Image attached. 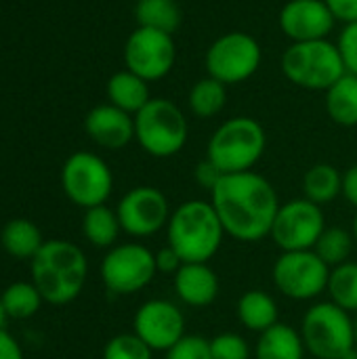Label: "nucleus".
Instances as JSON below:
<instances>
[{"instance_id": "1", "label": "nucleus", "mask_w": 357, "mask_h": 359, "mask_svg": "<svg viewBox=\"0 0 357 359\" xmlns=\"http://www.w3.org/2000/svg\"><path fill=\"white\" fill-rule=\"evenodd\" d=\"M210 204L225 233L240 242H261L267 238L280 210L276 187L255 170L223 175L210 191Z\"/></svg>"}, {"instance_id": "2", "label": "nucleus", "mask_w": 357, "mask_h": 359, "mask_svg": "<svg viewBox=\"0 0 357 359\" xmlns=\"http://www.w3.org/2000/svg\"><path fill=\"white\" fill-rule=\"evenodd\" d=\"M88 263L80 246L67 240H46L32 259V282L44 303L67 305L86 284Z\"/></svg>"}, {"instance_id": "3", "label": "nucleus", "mask_w": 357, "mask_h": 359, "mask_svg": "<svg viewBox=\"0 0 357 359\" xmlns=\"http://www.w3.org/2000/svg\"><path fill=\"white\" fill-rule=\"evenodd\" d=\"M225 229L210 200H187L179 204L166 225L168 246L183 263H208L223 244Z\"/></svg>"}, {"instance_id": "4", "label": "nucleus", "mask_w": 357, "mask_h": 359, "mask_svg": "<svg viewBox=\"0 0 357 359\" xmlns=\"http://www.w3.org/2000/svg\"><path fill=\"white\" fill-rule=\"evenodd\" d=\"M267 135L261 122L250 116H236L225 120L210 137L206 158L223 172L236 175L252 170L263 158Z\"/></svg>"}, {"instance_id": "5", "label": "nucleus", "mask_w": 357, "mask_h": 359, "mask_svg": "<svg viewBox=\"0 0 357 359\" xmlns=\"http://www.w3.org/2000/svg\"><path fill=\"white\" fill-rule=\"evenodd\" d=\"M280 67L288 82L307 90H328L347 74L339 46L328 38L292 42L284 50Z\"/></svg>"}, {"instance_id": "6", "label": "nucleus", "mask_w": 357, "mask_h": 359, "mask_svg": "<svg viewBox=\"0 0 357 359\" xmlns=\"http://www.w3.org/2000/svg\"><path fill=\"white\" fill-rule=\"evenodd\" d=\"M189 137V124L183 109L164 97L151 101L135 116V139L141 149L154 158L177 156Z\"/></svg>"}, {"instance_id": "7", "label": "nucleus", "mask_w": 357, "mask_h": 359, "mask_svg": "<svg viewBox=\"0 0 357 359\" xmlns=\"http://www.w3.org/2000/svg\"><path fill=\"white\" fill-rule=\"evenodd\" d=\"M307 353L318 359H343L356 347V326L349 311L332 301L311 305L301 322Z\"/></svg>"}, {"instance_id": "8", "label": "nucleus", "mask_w": 357, "mask_h": 359, "mask_svg": "<svg viewBox=\"0 0 357 359\" xmlns=\"http://www.w3.org/2000/svg\"><path fill=\"white\" fill-rule=\"evenodd\" d=\"M156 276V252L137 242L116 244L101 261V282L107 292L118 297L147 288Z\"/></svg>"}, {"instance_id": "9", "label": "nucleus", "mask_w": 357, "mask_h": 359, "mask_svg": "<svg viewBox=\"0 0 357 359\" xmlns=\"http://www.w3.org/2000/svg\"><path fill=\"white\" fill-rule=\"evenodd\" d=\"M261 59V44L255 36L246 32H227L208 46L204 65L210 78L229 86L255 76Z\"/></svg>"}, {"instance_id": "10", "label": "nucleus", "mask_w": 357, "mask_h": 359, "mask_svg": "<svg viewBox=\"0 0 357 359\" xmlns=\"http://www.w3.org/2000/svg\"><path fill=\"white\" fill-rule=\"evenodd\" d=\"M61 187L69 202L88 210L107 202L114 189V175L97 154L76 151L61 168Z\"/></svg>"}, {"instance_id": "11", "label": "nucleus", "mask_w": 357, "mask_h": 359, "mask_svg": "<svg viewBox=\"0 0 357 359\" xmlns=\"http://www.w3.org/2000/svg\"><path fill=\"white\" fill-rule=\"evenodd\" d=\"M276 288L292 301H314L326 292L330 267L314 250L282 252L271 269Z\"/></svg>"}, {"instance_id": "12", "label": "nucleus", "mask_w": 357, "mask_h": 359, "mask_svg": "<svg viewBox=\"0 0 357 359\" xmlns=\"http://www.w3.org/2000/svg\"><path fill=\"white\" fill-rule=\"evenodd\" d=\"M324 229L326 217L322 206L309 202L307 198H297L280 204L269 236L282 252L314 250Z\"/></svg>"}, {"instance_id": "13", "label": "nucleus", "mask_w": 357, "mask_h": 359, "mask_svg": "<svg viewBox=\"0 0 357 359\" xmlns=\"http://www.w3.org/2000/svg\"><path fill=\"white\" fill-rule=\"evenodd\" d=\"M122 231L133 238H149L166 229L170 219V204L164 191L151 185L133 187L116 206Z\"/></svg>"}, {"instance_id": "14", "label": "nucleus", "mask_w": 357, "mask_h": 359, "mask_svg": "<svg viewBox=\"0 0 357 359\" xmlns=\"http://www.w3.org/2000/svg\"><path fill=\"white\" fill-rule=\"evenodd\" d=\"M175 59L177 48L173 36L158 29L137 27L124 44L126 69L141 76L147 82L160 80L166 74H170Z\"/></svg>"}, {"instance_id": "15", "label": "nucleus", "mask_w": 357, "mask_h": 359, "mask_svg": "<svg viewBox=\"0 0 357 359\" xmlns=\"http://www.w3.org/2000/svg\"><path fill=\"white\" fill-rule=\"evenodd\" d=\"M133 332L154 353H166L185 337V316L175 303L166 299H151L137 309Z\"/></svg>"}, {"instance_id": "16", "label": "nucleus", "mask_w": 357, "mask_h": 359, "mask_svg": "<svg viewBox=\"0 0 357 359\" xmlns=\"http://www.w3.org/2000/svg\"><path fill=\"white\" fill-rule=\"evenodd\" d=\"M278 23L292 42H311L326 40L337 19L324 0H288L280 11Z\"/></svg>"}, {"instance_id": "17", "label": "nucleus", "mask_w": 357, "mask_h": 359, "mask_svg": "<svg viewBox=\"0 0 357 359\" xmlns=\"http://www.w3.org/2000/svg\"><path fill=\"white\" fill-rule=\"evenodd\" d=\"M84 130L99 147L122 149L135 139V116L112 103H103L86 114Z\"/></svg>"}, {"instance_id": "18", "label": "nucleus", "mask_w": 357, "mask_h": 359, "mask_svg": "<svg viewBox=\"0 0 357 359\" xmlns=\"http://www.w3.org/2000/svg\"><path fill=\"white\" fill-rule=\"evenodd\" d=\"M219 278L208 263H183L175 273V292L187 307L202 309L217 301Z\"/></svg>"}, {"instance_id": "19", "label": "nucleus", "mask_w": 357, "mask_h": 359, "mask_svg": "<svg viewBox=\"0 0 357 359\" xmlns=\"http://www.w3.org/2000/svg\"><path fill=\"white\" fill-rule=\"evenodd\" d=\"M305 353L301 330L282 322L261 332L255 345V359H305Z\"/></svg>"}, {"instance_id": "20", "label": "nucleus", "mask_w": 357, "mask_h": 359, "mask_svg": "<svg viewBox=\"0 0 357 359\" xmlns=\"http://www.w3.org/2000/svg\"><path fill=\"white\" fill-rule=\"evenodd\" d=\"M107 99L112 105L120 107L122 111L137 116L149 101V82L143 80L141 76L133 74L130 69H122L116 72L109 80H107Z\"/></svg>"}, {"instance_id": "21", "label": "nucleus", "mask_w": 357, "mask_h": 359, "mask_svg": "<svg viewBox=\"0 0 357 359\" xmlns=\"http://www.w3.org/2000/svg\"><path fill=\"white\" fill-rule=\"evenodd\" d=\"M236 313H238L240 324L246 330L257 332V334L269 330L271 326L280 322L278 303L265 290H246L238 301Z\"/></svg>"}, {"instance_id": "22", "label": "nucleus", "mask_w": 357, "mask_h": 359, "mask_svg": "<svg viewBox=\"0 0 357 359\" xmlns=\"http://www.w3.org/2000/svg\"><path fill=\"white\" fill-rule=\"evenodd\" d=\"M44 242L46 240L42 238L38 225L27 219H13L0 231V244L4 252L19 261H32Z\"/></svg>"}, {"instance_id": "23", "label": "nucleus", "mask_w": 357, "mask_h": 359, "mask_svg": "<svg viewBox=\"0 0 357 359\" xmlns=\"http://www.w3.org/2000/svg\"><path fill=\"white\" fill-rule=\"evenodd\" d=\"M137 27H149L164 34H175L183 21V11L177 0H137Z\"/></svg>"}, {"instance_id": "24", "label": "nucleus", "mask_w": 357, "mask_h": 359, "mask_svg": "<svg viewBox=\"0 0 357 359\" xmlns=\"http://www.w3.org/2000/svg\"><path fill=\"white\" fill-rule=\"evenodd\" d=\"M326 111L339 126H357V76L345 74L326 90Z\"/></svg>"}, {"instance_id": "25", "label": "nucleus", "mask_w": 357, "mask_h": 359, "mask_svg": "<svg viewBox=\"0 0 357 359\" xmlns=\"http://www.w3.org/2000/svg\"><path fill=\"white\" fill-rule=\"evenodd\" d=\"M343 191V172L332 164H316L303 177V198L324 206L335 202Z\"/></svg>"}, {"instance_id": "26", "label": "nucleus", "mask_w": 357, "mask_h": 359, "mask_svg": "<svg viewBox=\"0 0 357 359\" xmlns=\"http://www.w3.org/2000/svg\"><path fill=\"white\" fill-rule=\"evenodd\" d=\"M122 231L118 212L109 206L101 204L95 208H88L82 219V233L88 244L95 248H114L118 242V236Z\"/></svg>"}, {"instance_id": "27", "label": "nucleus", "mask_w": 357, "mask_h": 359, "mask_svg": "<svg viewBox=\"0 0 357 359\" xmlns=\"http://www.w3.org/2000/svg\"><path fill=\"white\" fill-rule=\"evenodd\" d=\"M189 109L198 118H215L227 103V86L210 76L198 80L187 97Z\"/></svg>"}, {"instance_id": "28", "label": "nucleus", "mask_w": 357, "mask_h": 359, "mask_svg": "<svg viewBox=\"0 0 357 359\" xmlns=\"http://www.w3.org/2000/svg\"><path fill=\"white\" fill-rule=\"evenodd\" d=\"M356 238L351 231L343 227H326L320 236V240L314 246V252L332 269L343 263H347L353 255Z\"/></svg>"}, {"instance_id": "29", "label": "nucleus", "mask_w": 357, "mask_h": 359, "mask_svg": "<svg viewBox=\"0 0 357 359\" xmlns=\"http://www.w3.org/2000/svg\"><path fill=\"white\" fill-rule=\"evenodd\" d=\"M4 311L13 320H27L36 316L42 307V294L34 286V282H15L4 288L0 297Z\"/></svg>"}, {"instance_id": "30", "label": "nucleus", "mask_w": 357, "mask_h": 359, "mask_svg": "<svg viewBox=\"0 0 357 359\" xmlns=\"http://www.w3.org/2000/svg\"><path fill=\"white\" fill-rule=\"evenodd\" d=\"M326 292L335 305L351 316L357 313V263L347 261L339 267H332Z\"/></svg>"}, {"instance_id": "31", "label": "nucleus", "mask_w": 357, "mask_h": 359, "mask_svg": "<svg viewBox=\"0 0 357 359\" xmlns=\"http://www.w3.org/2000/svg\"><path fill=\"white\" fill-rule=\"evenodd\" d=\"M103 359H154V351L135 334H118L107 341Z\"/></svg>"}, {"instance_id": "32", "label": "nucleus", "mask_w": 357, "mask_h": 359, "mask_svg": "<svg viewBox=\"0 0 357 359\" xmlns=\"http://www.w3.org/2000/svg\"><path fill=\"white\" fill-rule=\"evenodd\" d=\"M213 359H250V345L236 332H221L210 339Z\"/></svg>"}, {"instance_id": "33", "label": "nucleus", "mask_w": 357, "mask_h": 359, "mask_svg": "<svg viewBox=\"0 0 357 359\" xmlns=\"http://www.w3.org/2000/svg\"><path fill=\"white\" fill-rule=\"evenodd\" d=\"M164 359H213L210 341L200 334H185Z\"/></svg>"}, {"instance_id": "34", "label": "nucleus", "mask_w": 357, "mask_h": 359, "mask_svg": "<svg viewBox=\"0 0 357 359\" xmlns=\"http://www.w3.org/2000/svg\"><path fill=\"white\" fill-rule=\"evenodd\" d=\"M337 46H339V53H341L347 74L357 76V21L345 23Z\"/></svg>"}, {"instance_id": "35", "label": "nucleus", "mask_w": 357, "mask_h": 359, "mask_svg": "<svg viewBox=\"0 0 357 359\" xmlns=\"http://www.w3.org/2000/svg\"><path fill=\"white\" fill-rule=\"evenodd\" d=\"M194 177H196V183H198L202 189L213 191V189L217 187V183L221 181L223 172L206 158V160L198 162V166H196V170H194Z\"/></svg>"}, {"instance_id": "36", "label": "nucleus", "mask_w": 357, "mask_h": 359, "mask_svg": "<svg viewBox=\"0 0 357 359\" xmlns=\"http://www.w3.org/2000/svg\"><path fill=\"white\" fill-rule=\"evenodd\" d=\"M181 265H183L181 257L168 244L156 252V269H158V273H173L175 276L181 269Z\"/></svg>"}, {"instance_id": "37", "label": "nucleus", "mask_w": 357, "mask_h": 359, "mask_svg": "<svg viewBox=\"0 0 357 359\" xmlns=\"http://www.w3.org/2000/svg\"><path fill=\"white\" fill-rule=\"evenodd\" d=\"M332 11L337 21L353 23L357 21V0H324Z\"/></svg>"}, {"instance_id": "38", "label": "nucleus", "mask_w": 357, "mask_h": 359, "mask_svg": "<svg viewBox=\"0 0 357 359\" xmlns=\"http://www.w3.org/2000/svg\"><path fill=\"white\" fill-rule=\"evenodd\" d=\"M341 196L353 206L357 208V164L349 166L345 172H343V191Z\"/></svg>"}, {"instance_id": "39", "label": "nucleus", "mask_w": 357, "mask_h": 359, "mask_svg": "<svg viewBox=\"0 0 357 359\" xmlns=\"http://www.w3.org/2000/svg\"><path fill=\"white\" fill-rule=\"evenodd\" d=\"M0 359H23L19 343L6 330H0Z\"/></svg>"}, {"instance_id": "40", "label": "nucleus", "mask_w": 357, "mask_h": 359, "mask_svg": "<svg viewBox=\"0 0 357 359\" xmlns=\"http://www.w3.org/2000/svg\"><path fill=\"white\" fill-rule=\"evenodd\" d=\"M6 320H8V316H6V311H4V305H2V301H0V330H4V324H6Z\"/></svg>"}, {"instance_id": "41", "label": "nucleus", "mask_w": 357, "mask_h": 359, "mask_svg": "<svg viewBox=\"0 0 357 359\" xmlns=\"http://www.w3.org/2000/svg\"><path fill=\"white\" fill-rule=\"evenodd\" d=\"M343 359H357V347H353L349 353H345V355H343Z\"/></svg>"}, {"instance_id": "42", "label": "nucleus", "mask_w": 357, "mask_h": 359, "mask_svg": "<svg viewBox=\"0 0 357 359\" xmlns=\"http://www.w3.org/2000/svg\"><path fill=\"white\" fill-rule=\"evenodd\" d=\"M351 233H353V238H356V244H357V215H356V219H353V227H351Z\"/></svg>"}, {"instance_id": "43", "label": "nucleus", "mask_w": 357, "mask_h": 359, "mask_svg": "<svg viewBox=\"0 0 357 359\" xmlns=\"http://www.w3.org/2000/svg\"><path fill=\"white\" fill-rule=\"evenodd\" d=\"M353 326H356V347H357V313H356V318H353Z\"/></svg>"}]
</instances>
